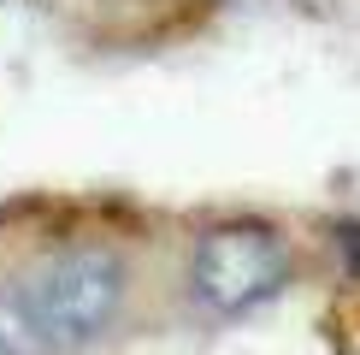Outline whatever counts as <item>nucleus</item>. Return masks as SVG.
Instances as JSON below:
<instances>
[{
  "instance_id": "1",
  "label": "nucleus",
  "mask_w": 360,
  "mask_h": 355,
  "mask_svg": "<svg viewBox=\"0 0 360 355\" xmlns=\"http://www.w3.org/2000/svg\"><path fill=\"white\" fill-rule=\"evenodd\" d=\"M12 285H18L36 332L48 337V349L71 355L118 325L130 302V261L107 243H65L30 273H18Z\"/></svg>"
},
{
  "instance_id": "2",
  "label": "nucleus",
  "mask_w": 360,
  "mask_h": 355,
  "mask_svg": "<svg viewBox=\"0 0 360 355\" xmlns=\"http://www.w3.org/2000/svg\"><path fill=\"white\" fill-rule=\"evenodd\" d=\"M290 278H295V249L266 219H231V225L195 237L189 290L213 314H248V308L272 302Z\"/></svg>"
},
{
  "instance_id": "3",
  "label": "nucleus",
  "mask_w": 360,
  "mask_h": 355,
  "mask_svg": "<svg viewBox=\"0 0 360 355\" xmlns=\"http://www.w3.org/2000/svg\"><path fill=\"white\" fill-rule=\"evenodd\" d=\"M0 355H53L48 337L36 332V320H30L24 296L12 278H0Z\"/></svg>"
}]
</instances>
